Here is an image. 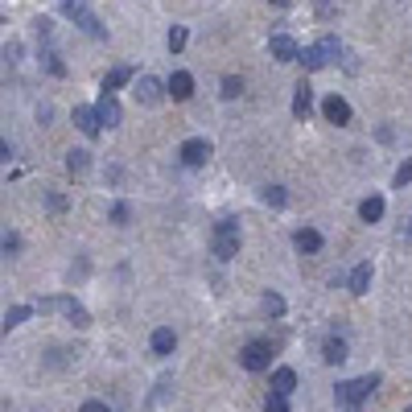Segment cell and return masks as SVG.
<instances>
[{"label": "cell", "instance_id": "11", "mask_svg": "<svg viewBox=\"0 0 412 412\" xmlns=\"http://www.w3.org/2000/svg\"><path fill=\"white\" fill-rule=\"evenodd\" d=\"M322 116H326L330 124H351V103H346L342 95H330L326 103H322Z\"/></svg>", "mask_w": 412, "mask_h": 412}, {"label": "cell", "instance_id": "28", "mask_svg": "<svg viewBox=\"0 0 412 412\" xmlns=\"http://www.w3.org/2000/svg\"><path fill=\"white\" fill-rule=\"evenodd\" d=\"M264 412H289V396H276V392H268Z\"/></svg>", "mask_w": 412, "mask_h": 412}, {"label": "cell", "instance_id": "35", "mask_svg": "<svg viewBox=\"0 0 412 412\" xmlns=\"http://www.w3.org/2000/svg\"><path fill=\"white\" fill-rule=\"evenodd\" d=\"M268 4H276V8H285V4H289V0H268Z\"/></svg>", "mask_w": 412, "mask_h": 412}, {"label": "cell", "instance_id": "6", "mask_svg": "<svg viewBox=\"0 0 412 412\" xmlns=\"http://www.w3.org/2000/svg\"><path fill=\"white\" fill-rule=\"evenodd\" d=\"M240 363L247 367V371H268V367H272V346H268V342H247L240 351Z\"/></svg>", "mask_w": 412, "mask_h": 412}, {"label": "cell", "instance_id": "36", "mask_svg": "<svg viewBox=\"0 0 412 412\" xmlns=\"http://www.w3.org/2000/svg\"><path fill=\"white\" fill-rule=\"evenodd\" d=\"M408 231H412V223H408Z\"/></svg>", "mask_w": 412, "mask_h": 412}, {"label": "cell", "instance_id": "21", "mask_svg": "<svg viewBox=\"0 0 412 412\" xmlns=\"http://www.w3.org/2000/svg\"><path fill=\"white\" fill-rule=\"evenodd\" d=\"M322 359H326L330 367L346 363V342H342V339H326V346H322Z\"/></svg>", "mask_w": 412, "mask_h": 412}, {"label": "cell", "instance_id": "7", "mask_svg": "<svg viewBox=\"0 0 412 412\" xmlns=\"http://www.w3.org/2000/svg\"><path fill=\"white\" fill-rule=\"evenodd\" d=\"M132 95H136V103H145V107H157V103L165 99V83H161V78H153V74H141Z\"/></svg>", "mask_w": 412, "mask_h": 412}, {"label": "cell", "instance_id": "1", "mask_svg": "<svg viewBox=\"0 0 412 412\" xmlns=\"http://www.w3.org/2000/svg\"><path fill=\"white\" fill-rule=\"evenodd\" d=\"M379 388V375H363V379H346V384H339L334 388V400H339L342 408H359L371 392Z\"/></svg>", "mask_w": 412, "mask_h": 412}, {"label": "cell", "instance_id": "29", "mask_svg": "<svg viewBox=\"0 0 412 412\" xmlns=\"http://www.w3.org/2000/svg\"><path fill=\"white\" fill-rule=\"evenodd\" d=\"M240 91H243V83L235 74H227V78H223V99H240Z\"/></svg>", "mask_w": 412, "mask_h": 412}, {"label": "cell", "instance_id": "24", "mask_svg": "<svg viewBox=\"0 0 412 412\" xmlns=\"http://www.w3.org/2000/svg\"><path fill=\"white\" fill-rule=\"evenodd\" d=\"M29 314H33V310H29V305H13V310H8V314H4V330H17V326H21V322H29Z\"/></svg>", "mask_w": 412, "mask_h": 412}, {"label": "cell", "instance_id": "12", "mask_svg": "<svg viewBox=\"0 0 412 412\" xmlns=\"http://www.w3.org/2000/svg\"><path fill=\"white\" fill-rule=\"evenodd\" d=\"M293 247L305 252V256H314V252H322V235H317L314 227H297L293 231Z\"/></svg>", "mask_w": 412, "mask_h": 412}, {"label": "cell", "instance_id": "20", "mask_svg": "<svg viewBox=\"0 0 412 412\" xmlns=\"http://www.w3.org/2000/svg\"><path fill=\"white\" fill-rule=\"evenodd\" d=\"M359 218H363V223H379V218H384V198L379 194L363 198V202H359Z\"/></svg>", "mask_w": 412, "mask_h": 412}, {"label": "cell", "instance_id": "30", "mask_svg": "<svg viewBox=\"0 0 412 412\" xmlns=\"http://www.w3.org/2000/svg\"><path fill=\"white\" fill-rule=\"evenodd\" d=\"M42 62H46V71H49V74H66V66L58 62V54H54V49H46V54H42Z\"/></svg>", "mask_w": 412, "mask_h": 412}, {"label": "cell", "instance_id": "2", "mask_svg": "<svg viewBox=\"0 0 412 412\" xmlns=\"http://www.w3.org/2000/svg\"><path fill=\"white\" fill-rule=\"evenodd\" d=\"M211 247H215L218 260H235L240 256V223L235 218H223L215 227V235H211Z\"/></svg>", "mask_w": 412, "mask_h": 412}, {"label": "cell", "instance_id": "33", "mask_svg": "<svg viewBox=\"0 0 412 412\" xmlns=\"http://www.w3.org/2000/svg\"><path fill=\"white\" fill-rule=\"evenodd\" d=\"M78 412H112V408H107L103 400H87V404H83V408H78Z\"/></svg>", "mask_w": 412, "mask_h": 412}, {"label": "cell", "instance_id": "9", "mask_svg": "<svg viewBox=\"0 0 412 412\" xmlns=\"http://www.w3.org/2000/svg\"><path fill=\"white\" fill-rule=\"evenodd\" d=\"M182 161H186V165H206V161H211V141H206V136L186 141V145H182Z\"/></svg>", "mask_w": 412, "mask_h": 412}, {"label": "cell", "instance_id": "34", "mask_svg": "<svg viewBox=\"0 0 412 412\" xmlns=\"http://www.w3.org/2000/svg\"><path fill=\"white\" fill-rule=\"evenodd\" d=\"M8 157H13V153H8V141L0 136V161H8Z\"/></svg>", "mask_w": 412, "mask_h": 412}, {"label": "cell", "instance_id": "19", "mask_svg": "<svg viewBox=\"0 0 412 412\" xmlns=\"http://www.w3.org/2000/svg\"><path fill=\"white\" fill-rule=\"evenodd\" d=\"M124 83H132V66H112V71L103 74V95H112Z\"/></svg>", "mask_w": 412, "mask_h": 412}, {"label": "cell", "instance_id": "16", "mask_svg": "<svg viewBox=\"0 0 412 412\" xmlns=\"http://www.w3.org/2000/svg\"><path fill=\"white\" fill-rule=\"evenodd\" d=\"M293 388H297V371L293 367H276L272 371V392L276 396H293Z\"/></svg>", "mask_w": 412, "mask_h": 412}, {"label": "cell", "instance_id": "26", "mask_svg": "<svg viewBox=\"0 0 412 412\" xmlns=\"http://www.w3.org/2000/svg\"><path fill=\"white\" fill-rule=\"evenodd\" d=\"M264 314L268 317H281V314H285V297H281V293H264Z\"/></svg>", "mask_w": 412, "mask_h": 412}, {"label": "cell", "instance_id": "32", "mask_svg": "<svg viewBox=\"0 0 412 412\" xmlns=\"http://www.w3.org/2000/svg\"><path fill=\"white\" fill-rule=\"evenodd\" d=\"M173 388V379H161V384H157V392H153V396H148V408H153V404H161V400H165V392Z\"/></svg>", "mask_w": 412, "mask_h": 412}, {"label": "cell", "instance_id": "14", "mask_svg": "<svg viewBox=\"0 0 412 412\" xmlns=\"http://www.w3.org/2000/svg\"><path fill=\"white\" fill-rule=\"evenodd\" d=\"M165 91H170V95L177 99V103H182V99H190V95H194V78H190L186 71H173V78L165 83Z\"/></svg>", "mask_w": 412, "mask_h": 412}, {"label": "cell", "instance_id": "31", "mask_svg": "<svg viewBox=\"0 0 412 412\" xmlns=\"http://www.w3.org/2000/svg\"><path fill=\"white\" fill-rule=\"evenodd\" d=\"M128 218H132V206H128V202H116V206H112V223H128Z\"/></svg>", "mask_w": 412, "mask_h": 412}, {"label": "cell", "instance_id": "4", "mask_svg": "<svg viewBox=\"0 0 412 412\" xmlns=\"http://www.w3.org/2000/svg\"><path fill=\"white\" fill-rule=\"evenodd\" d=\"M37 310H42V314H54V310H62V314L71 317L78 330H87V326H91V314H87V310H83L74 297H42V301H37Z\"/></svg>", "mask_w": 412, "mask_h": 412}, {"label": "cell", "instance_id": "17", "mask_svg": "<svg viewBox=\"0 0 412 412\" xmlns=\"http://www.w3.org/2000/svg\"><path fill=\"white\" fill-rule=\"evenodd\" d=\"M173 346H177V334H173L170 326H161V330H153V355H173Z\"/></svg>", "mask_w": 412, "mask_h": 412}, {"label": "cell", "instance_id": "3", "mask_svg": "<svg viewBox=\"0 0 412 412\" xmlns=\"http://www.w3.org/2000/svg\"><path fill=\"white\" fill-rule=\"evenodd\" d=\"M334 58H339V37H322L317 46H305L297 54V62H301L305 71H322V66L334 62Z\"/></svg>", "mask_w": 412, "mask_h": 412}, {"label": "cell", "instance_id": "37", "mask_svg": "<svg viewBox=\"0 0 412 412\" xmlns=\"http://www.w3.org/2000/svg\"><path fill=\"white\" fill-rule=\"evenodd\" d=\"M404 412H412V408H404Z\"/></svg>", "mask_w": 412, "mask_h": 412}, {"label": "cell", "instance_id": "13", "mask_svg": "<svg viewBox=\"0 0 412 412\" xmlns=\"http://www.w3.org/2000/svg\"><path fill=\"white\" fill-rule=\"evenodd\" d=\"M95 116H99V128H103V124H107V128H116V124L124 120L116 95H103V99H99V103H95Z\"/></svg>", "mask_w": 412, "mask_h": 412}, {"label": "cell", "instance_id": "27", "mask_svg": "<svg viewBox=\"0 0 412 412\" xmlns=\"http://www.w3.org/2000/svg\"><path fill=\"white\" fill-rule=\"evenodd\" d=\"M392 182H396V190H404V186L412 182V157H404V161H400V170H396V177H392Z\"/></svg>", "mask_w": 412, "mask_h": 412}, {"label": "cell", "instance_id": "22", "mask_svg": "<svg viewBox=\"0 0 412 412\" xmlns=\"http://www.w3.org/2000/svg\"><path fill=\"white\" fill-rule=\"evenodd\" d=\"M186 42H190V29H186V25H173V29H170V37H165L170 54H182V49H186Z\"/></svg>", "mask_w": 412, "mask_h": 412}, {"label": "cell", "instance_id": "8", "mask_svg": "<svg viewBox=\"0 0 412 412\" xmlns=\"http://www.w3.org/2000/svg\"><path fill=\"white\" fill-rule=\"evenodd\" d=\"M268 54H272L276 62H297V54H301V46L293 42L289 33H276V37L268 42Z\"/></svg>", "mask_w": 412, "mask_h": 412}, {"label": "cell", "instance_id": "15", "mask_svg": "<svg viewBox=\"0 0 412 412\" xmlns=\"http://www.w3.org/2000/svg\"><path fill=\"white\" fill-rule=\"evenodd\" d=\"M74 128H78L83 136H99V116H95V107H74Z\"/></svg>", "mask_w": 412, "mask_h": 412}, {"label": "cell", "instance_id": "18", "mask_svg": "<svg viewBox=\"0 0 412 412\" xmlns=\"http://www.w3.org/2000/svg\"><path fill=\"white\" fill-rule=\"evenodd\" d=\"M346 285H351V293H355V297H363L367 289H371V264H355V272H351V281H346Z\"/></svg>", "mask_w": 412, "mask_h": 412}, {"label": "cell", "instance_id": "23", "mask_svg": "<svg viewBox=\"0 0 412 412\" xmlns=\"http://www.w3.org/2000/svg\"><path fill=\"white\" fill-rule=\"evenodd\" d=\"M87 165H91V153H83V148H71L66 153V170L71 173H87Z\"/></svg>", "mask_w": 412, "mask_h": 412}, {"label": "cell", "instance_id": "10", "mask_svg": "<svg viewBox=\"0 0 412 412\" xmlns=\"http://www.w3.org/2000/svg\"><path fill=\"white\" fill-rule=\"evenodd\" d=\"M293 91H297V95H293V116H297V120H310V112H314V87L301 78Z\"/></svg>", "mask_w": 412, "mask_h": 412}, {"label": "cell", "instance_id": "5", "mask_svg": "<svg viewBox=\"0 0 412 412\" xmlns=\"http://www.w3.org/2000/svg\"><path fill=\"white\" fill-rule=\"evenodd\" d=\"M62 13H66V17L78 25V29H87L91 37H107V29H103V25H99V17L87 8V0H62Z\"/></svg>", "mask_w": 412, "mask_h": 412}, {"label": "cell", "instance_id": "25", "mask_svg": "<svg viewBox=\"0 0 412 412\" xmlns=\"http://www.w3.org/2000/svg\"><path fill=\"white\" fill-rule=\"evenodd\" d=\"M268 202V206H276V211H281V206H285V202H289V194H285V186H264V194H260Z\"/></svg>", "mask_w": 412, "mask_h": 412}]
</instances>
